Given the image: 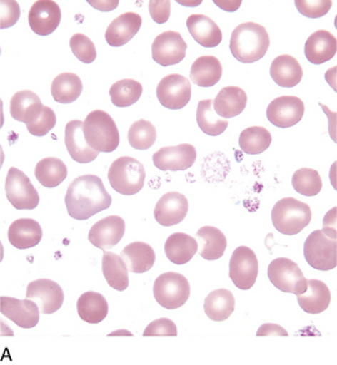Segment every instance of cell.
Instances as JSON below:
<instances>
[{
	"mask_svg": "<svg viewBox=\"0 0 337 365\" xmlns=\"http://www.w3.org/2000/svg\"><path fill=\"white\" fill-rule=\"evenodd\" d=\"M236 299L228 289L212 291L203 303V310L210 320L225 322L234 312Z\"/></svg>",
	"mask_w": 337,
	"mask_h": 365,
	"instance_id": "cell-35",
	"label": "cell"
},
{
	"mask_svg": "<svg viewBox=\"0 0 337 365\" xmlns=\"http://www.w3.org/2000/svg\"><path fill=\"white\" fill-rule=\"evenodd\" d=\"M82 130L89 146L97 153H113L121 143L119 130L113 118L101 109L87 115Z\"/></svg>",
	"mask_w": 337,
	"mask_h": 365,
	"instance_id": "cell-3",
	"label": "cell"
},
{
	"mask_svg": "<svg viewBox=\"0 0 337 365\" xmlns=\"http://www.w3.org/2000/svg\"><path fill=\"white\" fill-rule=\"evenodd\" d=\"M52 96L61 105H69L78 100L82 92L81 78L73 73H61L53 80Z\"/></svg>",
	"mask_w": 337,
	"mask_h": 365,
	"instance_id": "cell-37",
	"label": "cell"
},
{
	"mask_svg": "<svg viewBox=\"0 0 337 365\" xmlns=\"http://www.w3.org/2000/svg\"><path fill=\"white\" fill-rule=\"evenodd\" d=\"M79 317L89 324H100L109 315V303L101 293L86 292L78 299Z\"/></svg>",
	"mask_w": 337,
	"mask_h": 365,
	"instance_id": "cell-32",
	"label": "cell"
},
{
	"mask_svg": "<svg viewBox=\"0 0 337 365\" xmlns=\"http://www.w3.org/2000/svg\"><path fill=\"white\" fill-rule=\"evenodd\" d=\"M335 213H336V207L331 210L328 212V216L324 218V232L325 235H328L331 238H336V218H335Z\"/></svg>",
	"mask_w": 337,
	"mask_h": 365,
	"instance_id": "cell-50",
	"label": "cell"
},
{
	"mask_svg": "<svg viewBox=\"0 0 337 365\" xmlns=\"http://www.w3.org/2000/svg\"><path fill=\"white\" fill-rule=\"evenodd\" d=\"M35 177L44 187H59L68 177V168L64 162L56 157H46L36 165Z\"/></svg>",
	"mask_w": 337,
	"mask_h": 365,
	"instance_id": "cell-36",
	"label": "cell"
},
{
	"mask_svg": "<svg viewBox=\"0 0 337 365\" xmlns=\"http://www.w3.org/2000/svg\"><path fill=\"white\" fill-rule=\"evenodd\" d=\"M145 168L143 163L133 157H121L113 162L109 170L111 187L121 195H135L145 184Z\"/></svg>",
	"mask_w": 337,
	"mask_h": 365,
	"instance_id": "cell-5",
	"label": "cell"
},
{
	"mask_svg": "<svg viewBox=\"0 0 337 365\" xmlns=\"http://www.w3.org/2000/svg\"><path fill=\"white\" fill-rule=\"evenodd\" d=\"M44 108L39 97L30 90L16 92L10 100L11 117L18 122L25 123L26 125L36 122L44 112Z\"/></svg>",
	"mask_w": 337,
	"mask_h": 365,
	"instance_id": "cell-23",
	"label": "cell"
},
{
	"mask_svg": "<svg viewBox=\"0 0 337 365\" xmlns=\"http://www.w3.org/2000/svg\"><path fill=\"white\" fill-rule=\"evenodd\" d=\"M121 257L126 262L128 271L133 274H144L155 265L156 254L151 245L143 242H134L123 249Z\"/></svg>",
	"mask_w": 337,
	"mask_h": 365,
	"instance_id": "cell-29",
	"label": "cell"
},
{
	"mask_svg": "<svg viewBox=\"0 0 337 365\" xmlns=\"http://www.w3.org/2000/svg\"><path fill=\"white\" fill-rule=\"evenodd\" d=\"M156 95L164 108L172 110L184 108L191 98V81L182 75H167L157 85Z\"/></svg>",
	"mask_w": 337,
	"mask_h": 365,
	"instance_id": "cell-11",
	"label": "cell"
},
{
	"mask_svg": "<svg viewBox=\"0 0 337 365\" xmlns=\"http://www.w3.org/2000/svg\"><path fill=\"white\" fill-rule=\"evenodd\" d=\"M84 122L81 120H71L65 126V146L74 161L86 165L95 161L99 157V153L90 148L84 136L82 130Z\"/></svg>",
	"mask_w": 337,
	"mask_h": 365,
	"instance_id": "cell-21",
	"label": "cell"
},
{
	"mask_svg": "<svg viewBox=\"0 0 337 365\" xmlns=\"http://www.w3.org/2000/svg\"><path fill=\"white\" fill-rule=\"evenodd\" d=\"M248 103L244 90L238 86L223 87L213 101V109L217 115L223 119L238 117L243 113Z\"/></svg>",
	"mask_w": 337,
	"mask_h": 365,
	"instance_id": "cell-26",
	"label": "cell"
},
{
	"mask_svg": "<svg viewBox=\"0 0 337 365\" xmlns=\"http://www.w3.org/2000/svg\"><path fill=\"white\" fill-rule=\"evenodd\" d=\"M111 205L112 197L106 190L102 179L94 174H85L74 179L65 195L68 213L78 221H86L111 207Z\"/></svg>",
	"mask_w": 337,
	"mask_h": 365,
	"instance_id": "cell-1",
	"label": "cell"
},
{
	"mask_svg": "<svg viewBox=\"0 0 337 365\" xmlns=\"http://www.w3.org/2000/svg\"><path fill=\"white\" fill-rule=\"evenodd\" d=\"M69 44L74 56L78 58L81 63L91 64L96 61L97 51H96L95 44L87 36L75 34L71 36Z\"/></svg>",
	"mask_w": 337,
	"mask_h": 365,
	"instance_id": "cell-43",
	"label": "cell"
},
{
	"mask_svg": "<svg viewBox=\"0 0 337 365\" xmlns=\"http://www.w3.org/2000/svg\"><path fill=\"white\" fill-rule=\"evenodd\" d=\"M143 19L136 13H126L114 19L106 30V41L111 47H121L138 35Z\"/></svg>",
	"mask_w": 337,
	"mask_h": 365,
	"instance_id": "cell-20",
	"label": "cell"
},
{
	"mask_svg": "<svg viewBox=\"0 0 337 365\" xmlns=\"http://www.w3.org/2000/svg\"><path fill=\"white\" fill-rule=\"evenodd\" d=\"M270 47L268 31L256 22H244L234 29L229 51L234 59L244 64H251L265 57Z\"/></svg>",
	"mask_w": 337,
	"mask_h": 365,
	"instance_id": "cell-2",
	"label": "cell"
},
{
	"mask_svg": "<svg viewBox=\"0 0 337 365\" xmlns=\"http://www.w3.org/2000/svg\"><path fill=\"white\" fill-rule=\"evenodd\" d=\"M196 160V148L193 145L181 144L178 146H167L156 151L152 161L156 168L171 172L189 170Z\"/></svg>",
	"mask_w": 337,
	"mask_h": 365,
	"instance_id": "cell-15",
	"label": "cell"
},
{
	"mask_svg": "<svg viewBox=\"0 0 337 365\" xmlns=\"http://www.w3.org/2000/svg\"><path fill=\"white\" fill-rule=\"evenodd\" d=\"M143 95V85L131 80L123 78L113 83L109 90V96L113 105L119 108H126L135 105Z\"/></svg>",
	"mask_w": 337,
	"mask_h": 365,
	"instance_id": "cell-39",
	"label": "cell"
},
{
	"mask_svg": "<svg viewBox=\"0 0 337 365\" xmlns=\"http://www.w3.org/2000/svg\"><path fill=\"white\" fill-rule=\"evenodd\" d=\"M222 78V64L216 57L203 56L193 63L191 69V81L200 87H211Z\"/></svg>",
	"mask_w": 337,
	"mask_h": 365,
	"instance_id": "cell-33",
	"label": "cell"
},
{
	"mask_svg": "<svg viewBox=\"0 0 337 365\" xmlns=\"http://www.w3.org/2000/svg\"><path fill=\"white\" fill-rule=\"evenodd\" d=\"M5 195L16 210H34L39 206V195L30 178L18 168H10L5 179Z\"/></svg>",
	"mask_w": 337,
	"mask_h": 365,
	"instance_id": "cell-9",
	"label": "cell"
},
{
	"mask_svg": "<svg viewBox=\"0 0 337 365\" xmlns=\"http://www.w3.org/2000/svg\"><path fill=\"white\" fill-rule=\"evenodd\" d=\"M337 52V39L326 30H319L309 36L304 46L307 61L314 66L324 64L331 61Z\"/></svg>",
	"mask_w": 337,
	"mask_h": 365,
	"instance_id": "cell-22",
	"label": "cell"
},
{
	"mask_svg": "<svg viewBox=\"0 0 337 365\" xmlns=\"http://www.w3.org/2000/svg\"><path fill=\"white\" fill-rule=\"evenodd\" d=\"M149 11L156 24H166L171 16V1L169 0H151L149 3Z\"/></svg>",
	"mask_w": 337,
	"mask_h": 365,
	"instance_id": "cell-47",
	"label": "cell"
},
{
	"mask_svg": "<svg viewBox=\"0 0 337 365\" xmlns=\"http://www.w3.org/2000/svg\"><path fill=\"white\" fill-rule=\"evenodd\" d=\"M154 297L164 309L174 310L186 304L191 297L189 281L177 272H166L154 283Z\"/></svg>",
	"mask_w": 337,
	"mask_h": 365,
	"instance_id": "cell-6",
	"label": "cell"
},
{
	"mask_svg": "<svg viewBox=\"0 0 337 365\" xmlns=\"http://www.w3.org/2000/svg\"><path fill=\"white\" fill-rule=\"evenodd\" d=\"M195 240L200 247V257L205 260H218L223 257L227 248V238L216 227H201L195 235Z\"/></svg>",
	"mask_w": 337,
	"mask_h": 365,
	"instance_id": "cell-27",
	"label": "cell"
},
{
	"mask_svg": "<svg viewBox=\"0 0 337 365\" xmlns=\"http://www.w3.org/2000/svg\"><path fill=\"white\" fill-rule=\"evenodd\" d=\"M199 250L198 242L186 233H173L164 243L166 257L176 265H186Z\"/></svg>",
	"mask_w": 337,
	"mask_h": 365,
	"instance_id": "cell-28",
	"label": "cell"
},
{
	"mask_svg": "<svg viewBox=\"0 0 337 365\" xmlns=\"http://www.w3.org/2000/svg\"><path fill=\"white\" fill-rule=\"evenodd\" d=\"M152 59L161 66H177L186 58V41L176 31H166L152 43Z\"/></svg>",
	"mask_w": 337,
	"mask_h": 365,
	"instance_id": "cell-12",
	"label": "cell"
},
{
	"mask_svg": "<svg viewBox=\"0 0 337 365\" xmlns=\"http://www.w3.org/2000/svg\"><path fill=\"white\" fill-rule=\"evenodd\" d=\"M102 272L109 287L118 292L126 291L129 287L128 267L123 257L112 252H104L102 259Z\"/></svg>",
	"mask_w": 337,
	"mask_h": 365,
	"instance_id": "cell-34",
	"label": "cell"
},
{
	"mask_svg": "<svg viewBox=\"0 0 337 365\" xmlns=\"http://www.w3.org/2000/svg\"><path fill=\"white\" fill-rule=\"evenodd\" d=\"M61 10L56 1L39 0L31 6L29 11L31 30L42 37L52 35L61 25Z\"/></svg>",
	"mask_w": 337,
	"mask_h": 365,
	"instance_id": "cell-16",
	"label": "cell"
},
{
	"mask_svg": "<svg viewBox=\"0 0 337 365\" xmlns=\"http://www.w3.org/2000/svg\"><path fill=\"white\" fill-rule=\"evenodd\" d=\"M191 37L205 48H215L222 42V31L216 22L203 14H194L186 20Z\"/></svg>",
	"mask_w": 337,
	"mask_h": 365,
	"instance_id": "cell-24",
	"label": "cell"
},
{
	"mask_svg": "<svg viewBox=\"0 0 337 365\" xmlns=\"http://www.w3.org/2000/svg\"><path fill=\"white\" fill-rule=\"evenodd\" d=\"M296 8L303 16L311 19L323 18L333 6L331 0H296Z\"/></svg>",
	"mask_w": 337,
	"mask_h": 365,
	"instance_id": "cell-44",
	"label": "cell"
},
{
	"mask_svg": "<svg viewBox=\"0 0 337 365\" xmlns=\"http://www.w3.org/2000/svg\"><path fill=\"white\" fill-rule=\"evenodd\" d=\"M176 337L178 336L177 327L172 320H169L167 317L157 319L155 322H152L149 327L144 331V337Z\"/></svg>",
	"mask_w": 337,
	"mask_h": 365,
	"instance_id": "cell-46",
	"label": "cell"
},
{
	"mask_svg": "<svg viewBox=\"0 0 337 365\" xmlns=\"http://www.w3.org/2000/svg\"><path fill=\"white\" fill-rule=\"evenodd\" d=\"M126 233V222L119 216H109L96 222L89 232V240L96 248L107 252L116 247Z\"/></svg>",
	"mask_w": 337,
	"mask_h": 365,
	"instance_id": "cell-19",
	"label": "cell"
},
{
	"mask_svg": "<svg viewBox=\"0 0 337 365\" xmlns=\"http://www.w3.org/2000/svg\"><path fill=\"white\" fill-rule=\"evenodd\" d=\"M271 141L273 138L268 129L263 126H251L241 133L239 148L246 155H260L270 148Z\"/></svg>",
	"mask_w": 337,
	"mask_h": 365,
	"instance_id": "cell-40",
	"label": "cell"
},
{
	"mask_svg": "<svg viewBox=\"0 0 337 365\" xmlns=\"http://www.w3.org/2000/svg\"><path fill=\"white\" fill-rule=\"evenodd\" d=\"M189 211V202L181 192H167L157 201L154 217L161 226L172 227L184 221Z\"/></svg>",
	"mask_w": 337,
	"mask_h": 365,
	"instance_id": "cell-18",
	"label": "cell"
},
{
	"mask_svg": "<svg viewBox=\"0 0 337 365\" xmlns=\"http://www.w3.org/2000/svg\"><path fill=\"white\" fill-rule=\"evenodd\" d=\"M256 336L259 337H268V336H282V337H288L287 331L280 325H275V324H264L260 327L259 330L256 332Z\"/></svg>",
	"mask_w": 337,
	"mask_h": 365,
	"instance_id": "cell-49",
	"label": "cell"
},
{
	"mask_svg": "<svg viewBox=\"0 0 337 365\" xmlns=\"http://www.w3.org/2000/svg\"><path fill=\"white\" fill-rule=\"evenodd\" d=\"M56 117L54 110L49 107L44 106V112L41 113L39 119L32 124L26 125L27 130L34 136H44L49 131H52L53 128L56 126Z\"/></svg>",
	"mask_w": 337,
	"mask_h": 365,
	"instance_id": "cell-45",
	"label": "cell"
},
{
	"mask_svg": "<svg viewBox=\"0 0 337 365\" xmlns=\"http://www.w3.org/2000/svg\"><path fill=\"white\" fill-rule=\"evenodd\" d=\"M270 75L278 86L291 88L302 81L303 69L296 58L283 54L273 59L270 66Z\"/></svg>",
	"mask_w": 337,
	"mask_h": 365,
	"instance_id": "cell-30",
	"label": "cell"
},
{
	"mask_svg": "<svg viewBox=\"0 0 337 365\" xmlns=\"http://www.w3.org/2000/svg\"><path fill=\"white\" fill-rule=\"evenodd\" d=\"M297 297L299 307L308 314L323 313L331 303V292L319 279H308L307 291Z\"/></svg>",
	"mask_w": 337,
	"mask_h": 365,
	"instance_id": "cell-31",
	"label": "cell"
},
{
	"mask_svg": "<svg viewBox=\"0 0 337 365\" xmlns=\"http://www.w3.org/2000/svg\"><path fill=\"white\" fill-rule=\"evenodd\" d=\"M26 299L34 300L41 313L53 314L64 303V292L52 279H36L27 286Z\"/></svg>",
	"mask_w": 337,
	"mask_h": 365,
	"instance_id": "cell-13",
	"label": "cell"
},
{
	"mask_svg": "<svg viewBox=\"0 0 337 365\" xmlns=\"http://www.w3.org/2000/svg\"><path fill=\"white\" fill-rule=\"evenodd\" d=\"M259 274V261L256 252L248 247H238L229 260V277L234 286L248 291L256 284Z\"/></svg>",
	"mask_w": 337,
	"mask_h": 365,
	"instance_id": "cell-10",
	"label": "cell"
},
{
	"mask_svg": "<svg viewBox=\"0 0 337 365\" xmlns=\"http://www.w3.org/2000/svg\"><path fill=\"white\" fill-rule=\"evenodd\" d=\"M44 237L42 227L31 218H20L14 221L8 231V240L15 248L30 249L39 245Z\"/></svg>",
	"mask_w": 337,
	"mask_h": 365,
	"instance_id": "cell-25",
	"label": "cell"
},
{
	"mask_svg": "<svg viewBox=\"0 0 337 365\" xmlns=\"http://www.w3.org/2000/svg\"><path fill=\"white\" fill-rule=\"evenodd\" d=\"M304 114V103L298 97H277L268 106L266 117L273 125L287 129L298 124Z\"/></svg>",
	"mask_w": 337,
	"mask_h": 365,
	"instance_id": "cell-14",
	"label": "cell"
},
{
	"mask_svg": "<svg viewBox=\"0 0 337 365\" xmlns=\"http://www.w3.org/2000/svg\"><path fill=\"white\" fill-rule=\"evenodd\" d=\"M196 122L203 134L208 136H218L223 134L228 128L227 119H220L216 112H213V101H200L196 109Z\"/></svg>",
	"mask_w": 337,
	"mask_h": 365,
	"instance_id": "cell-38",
	"label": "cell"
},
{
	"mask_svg": "<svg viewBox=\"0 0 337 365\" xmlns=\"http://www.w3.org/2000/svg\"><path fill=\"white\" fill-rule=\"evenodd\" d=\"M271 221L277 232L285 235H296L311 221L309 205L294 197H285L273 206Z\"/></svg>",
	"mask_w": 337,
	"mask_h": 365,
	"instance_id": "cell-4",
	"label": "cell"
},
{
	"mask_svg": "<svg viewBox=\"0 0 337 365\" xmlns=\"http://www.w3.org/2000/svg\"><path fill=\"white\" fill-rule=\"evenodd\" d=\"M268 276L270 282L278 291L301 296L307 291L308 279L304 277L299 266L286 257H278L268 265Z\"/></svg>",
	"mask_w": 337,
	"mask_h": 365,
	"instance_id": "cell-8",
	"label": "cell"
},
{
	"mask_svg": "<svg viewBox=\"0 0 337 365\" xmlns=\"http://www.w3.org/2000/svg\"><path fill=\"white\" fill-rule=\"evenodd\" d=\"M157 139V131L151 122L140 119L133 123L128 131V141L130 146L135 150H149L155 145Z\"/></svg>",
	"mask_w": 337,
	"mask_h": 365,
	"instance_id": "cell-41",
	"label": "cell"
},
{
	"mask_svg": "<svg viewBox=\"0 0 337 365\" xmlns=\"http://www.w3.org/2000/svg\"><path fill=\"white\" fill-rule=\"evenodd\" d=\"M304 257L308 265L318 271H331L337 266L336 238L323 231L311 232L304 242Z\"/></svg>",
	"mask_w": 337,
	"mask_h": 365,
	"instance_id": "cell-7",
	"label": "cell"
},
{
	"mask_svg": "<svg viewBox=\"0 0 337 365\" xmlns=\"http://www.w3.org/2000/svg\"><path fill=\"white\" fill-rule=\"evenodd\" d=\"M20 19V8L16 1H1V24L0 27L8 29L18 22Z\"/></svg>",
	"mask_w": 337,
	"mask_h": 365,
	"instance_id": "cell-48",
	"label": "cell"
},
{
	"mask_svg": "<svg viewBox=\"0 0 337 365\" xmlns=\"http://www.w3.org/2000/svg\"><path fill=\"white\" fill-rule=\"evenodd\" d=\"M292 187L303 196H316L323 189V182L318 170L311 168H301L296 170L292 177Z\"/></svg>",
	"mask_w": 337,
	"mask_h": 365,
	"instance_id": "cell-42",
	"label": "cell"
},
{
	"mask_svg": "<svg viewBox=\"0 0 337 365\" xmlns=\"http://www.w3.org/2000/svg\"><path fill=\"white\" fill-rule=\"evenodd\" d=\"M0 312L6 319L21 329H32L39 322V308L34 300L16 299L10 297L0 298Z\"/></svg>",
	"mask_w": 337,
	"mask_h": 365,
	"instance_id": "cell-17",
	"label": "cell"
}]
</instances>
